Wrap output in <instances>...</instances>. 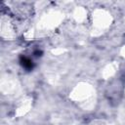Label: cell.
I'll return each instance as SVG.
<instances>
[{
  "label": "cell",
  "instance_id": "obj_1",
  "mask_svg": "<svg viewBox=\"0 0 125 125\" xmlns=\"http://www.w3.org/2000/svg\"><path fill=\"white\" fill-rule=\"evenodd\" d=\"M123 56L125 57V46H124V48H123Z\"/></svg>",
  "mask_w": 125,
  "mask_h": 125
}]
</instances>
